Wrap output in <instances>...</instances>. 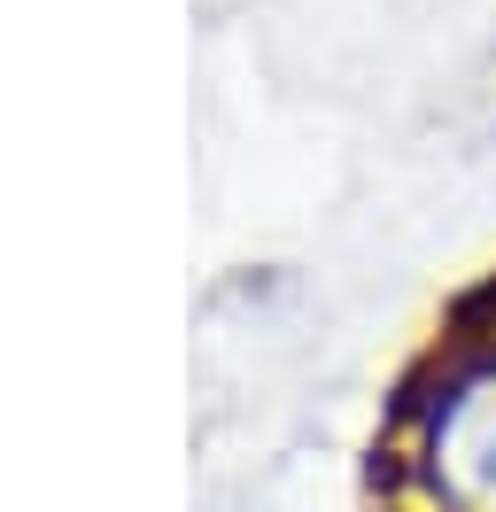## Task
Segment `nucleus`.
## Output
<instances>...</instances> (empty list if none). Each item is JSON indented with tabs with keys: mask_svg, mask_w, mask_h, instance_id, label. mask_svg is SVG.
Returning <instances> with one entry per match:
<instances>
[{
	"mask_svg": "<svg viewBox=\"0 0 496 512\" xmlns=\"http://www.w3.org/2000/svg\"><path fill=\"white\" fill-rule=\"evenodd\" d=\"M419 474L442 512H496V357L442 381L419 435Z\"/></svg>",
	"mask_w": 496,
	"mask_h": 512,
	"instance_id": "f257e3e1",
	"label": "nucleus"
}]
</instances>
